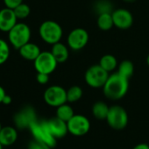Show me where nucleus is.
Segmentation results:
<instances>
[{"label":"nucleus","instance_id":"obj_33","mask_svg":"<svg viewBox=\"0 0 149 149\" xmlns=\"http://www.w3.org/2000/svg\"><path fill=\"white\" fill-rule=\"evenodd\" d=\"M123 1H125L126 3H132V2L136 1V0H123Z\"/></svg>","mask_w":149,"mask_h":149},{"label":"nucleus","instance_id":"obj_29","mask_svg":"<svg viewBox=\"0 0 149 149\" xmlns=\"http://www.w3.org/2000/svg\"><path fill=\"white\" fill-rule=\"evenodd\" d=\"M6 7L10 9H14L18 6L23 3V0H4Z\"/></svg>","mask_w":149,"mask_h":149},{"label":"nucleus","instance_id":"obj_27","mask_svg":"<svg viewBox=\"0 0 149 149\" xmlns=\"http://www.w3.org/2000/svg\"><path fill=\"white\" fill-rule=\"evenodd\" d=\"M28 149H52V147L43 142L33 139L28 144Z\"/></svg>","mask_w":149,"mask_h":149},{"label":"nucleus","instance_id":"obj_15","mask_svg":"<svg viewBox=\"0 0 149 149\" xmlns=\"http://www.w3.org/2000/svg\"><path fill=\"white\" fill-rule=\"evenodd\" d=\"M20 56L27 61H35L36 58L39 56V54L41 53L40 48L38 45L33 42H28L25 44L23 47H21L19 49Z\"/></svg>","mask_w":149,"mask_h":149},{"label":"nucleus","instance_id":"obj_34","mask_svg":"<svg viewBox=\"0 0 149 149\" xmlns=\"http://www.w3.org/2000/svg\"><path fill=\"white\" fill-rule=\"evenodd\" d=\"M146 64L149 66V54L147 55V57H146Z\"/></svg>","mask_w":149,"mask_h":149},{"label":"nucleus","instance_id":"obj_1","mask_svg":"<svg viewBox=\"0 0 149 149\" xmlns=\"http://www.w3.org/2000/svg\"><path fill=\"white\" fill-rule=\"evenodd\" d=\"M103 89L106 98L113 101L123 98L129 89V79L124 77L118 72L109 74V77Z\"/></svg>","mask_w":149,"mask_h":149},{"label":"nucleus","instance_id":"obj_19","mask_svg":"<svg viewBox=\"0 0 149 149\" xmlns=\"http://www.w3.org/2000/svg\"><path fill=\"white\" fill-rule=\"evenodd\" d=\"M97 24L98 28L102 31L111 30L114 26L111 13H104V14L98 15Z\"/></svg>","mask_w":149,"mask_h":149},{"label":"nucleus","instance_id":"obj_6","mask_svg":"<svg viewBox=\"0 0 149 149\" xmlns=\"http://www.w3.org/2000/svg\"><path fill=\"white\" fill-rule=\"evenodd\" d=\"M106 121L112 129L117 131L123 130L128 124L127 111L120 105H112L110 107Z\"/></svg>","mask_w":149,"mask_h":149},{"label":"nucleus","instance_id":"obj_13","mask_svg":"<svg viewBox=\"0 0 149 149\" xmlns=\"http://www.w3.org/2000/svg\"><path fill=\"white\" fill-rule=\"evenodd\" d=\"M13 9L4 8L0 10V31L8 33L18 22Z\"/></svg>","mask_w":149,"mask_h":149},{"label":"nucleus","instance_id":"obj_12","mask_svg":"<svg viewBox=\"0 0 149 149\" xmlns=\"http://www.w3.org/2000/svg\"><path fill=\"white\" fill-rule=\"evenodd\" d=\"M114 26L120 30H126L129 29L133 23V17L132 14L126 9L119 8L116 9L111 13Z\"/></svg>","mask_w":149,"mask_h":149},{"label":"nucleus","instance_id":"obj_32","mask_svg":"<svg viewBox=\"0 0 149 149\" xmlns=\"http://www.w3.org/2000/svg\"><path fill=\"white\" fill-rule=\"evenodd\" d=\"M6 95V93L5 89L2 86H0V104H2L3 99H4V97H5Z\"/></svg>","mask_w":149,"mask_h":149},{"label":"nucleus","instance_id":"obj_14","mask_svg":"<svg viewBox=\"0 0 149 149\" xmlns=\"http://www.w3.org/2000/svg\"><path fill=\"white\" fill-rule=\"evenodd\" d=\"M47 125L51 133L56 139L64 138L68 132L67 122L61 120L56 116L54 118H52L47 120Z\"/></svg>","mask_w":149,"mask_h":149},{"label":"nucleus","instance_id":"obj_11","mask_svg":"<svg viewBox=\"0 0 149 149\" xmlns=\"http://www.w3.org/2000/svg\"><path fill=\"white\" fill-rule=\"evenodd\" d=\"M37 120L36 111L33 107L26 105L15 113L13 117V121L18 129H26L29 128L30 125Z\"/></svg>","mask_w":149,"mask_h":149},{"label":"nucleus","instance_id":"obj_17","mask_svg":"<svg viewBox=\"0 0 149 149\" xmlns=\"http://www.w3.org/2000/svg\"><path fill=\"white\" fill-rule=\"evenodd\" d=\"M51 53L53 54L54 57L55 58L58 63L65 62L69 56L68 47L61 42H57L52 45Z\"/></svg>","mask_w":149,"mask_h":149},{"label":"nucleus","instance_id":"obj_20","mask_svg":"<svg viewBox=\"0 0 149 149\" xmlns=\"http://www.w3.org/2000/svg\"><path fill=\"white\" fill-rule=\"evenodd\" d=\"M99 65L107 72L113 71L118 67V61L112 54H104L99 61Z\"/></svg>","mask_w":149,"mask_h":149},{"label":"nucleus","instance_id":"obj_28","mask_svg":"<svg viewBox=\"0 0 149 149\" xmlns=\"http://www.w3.org/2000/svg\"><path fill=\"white\" fill-rule=\"evenodd\" d=\"M36 80L40 84H47L49 81V74L46 73H37Z\"/></svg>","mask_w":149,"mask_h":149},{"label":"nucleus","instance_id":"obj_21","mask_svg":"<svg viewBox=\"0 0 149 149\" xmlns=\"http://www.w3.org/2000/svg\"><path fill=\"white\" fill-rule=\"evenodd\" d=\"M74 115V113L73 108L67 103L58 106L56 109V117L65 122H68Z\"/></svg>","mask_w":149,"mask_h":149},{"label":"nucleus","instance_id":"obj_8","mask_svg":"<svg viewBox=\"0 0 149 149\" xmlns=\"http://www.w3.org/2000/svg\"><path fill=\"white\" fill-rule=\"evenodd\" d=\"M67 124L68 132L77 137L87 134L91 129V122L89 118L81 114H74Z\"/></svg>","mask_w":149,"mask_h":149},{"label":"nucleus","instance_id":"obj_26","mask_svg":"<svg viewBox=\"0 0 149 149\" xmlns=\"http://www.w3.org/2000/svg\"><path fill=\"white\" fill-rule=\"evenodd\" d=\"M10 56V47L8 43L0 39V65L4 64Z\"/></svg>","mask_w":149,"mask_h":149},{"label":"nucleus","instance_id":"obj_25","mask_svg":"<svg viewBox=\"0 0 149 149\" xmlns=\"http://www.w3.org/2000/svg\"><path fill=\"white\" fill-rule=\"evenodd\" d=\"M13 11H14L15 15L18 19H26L30 15V13H31V9H30L29 6H27L26 4H24V3H22L19 6H18L17 7H15L13 9Z\"/></svg>","mask_w":149,"mask_h":149},{"label":"nucleus","instance_id":"obj_23","mask_svg":"<svg viewBox=\"0 0 149 149\" xmlns=\"http://www.w3.org/2000/svg\"><path fill=\"white\" fill-rule=\"evenodd\" d=\"M112 4L109 0H97L94 5V10L97 15L104 14V13H112L114 11Z\"/></svg>","mask_w":149,"mask_h":149},{"label":"nucleus","instance_id":"obj_36","mask_svg":"<svg viewBox=\"0 0 149 149\" xmlns=\"http://www.w3.org/2000/svg\"><path fill=\"white\" fill-rule=\"evenodd\" d=\"M1 129H2V126H1V124H0V131H1Z\"/></svg>","mask_w":149,"mask_h":149},{"label":"nucleus","instance_id":"obj_24","mask_svg":"<svg viewBox=\"0 0 149 149\" xmlns=\"http://www.w3.org/2000/svg\"><path fill=\"white\" fill-rule=\"evenodd\" d=\"M83 97V90L77 85L71 86L67 91V99L68 103H76Z\"/></svg>","mask_w":149,"mask_h":149},{"label":"nucleus","instance_id":"obj_4","mask_svg":"<svg viewBox=\"0 0 149 149\" xmlns=\"http://www.w3.org/2000/svg\"><path fill=\"white\" fill-rule=\"evenodd\" d=\"M8 39L12 46L19 50L31 39V29L25 23H17L9 32Z\"/></svg>","mask_w":149,"mask_h":149},{"label":"nucleus","instance_id":"obj_2","mask_svg":"<svg viewBox=\"0 0 149 149\" xmlns=\"http://www.w3.org/2000/svg\"><path fill=\"white\" fill-rule=\"evenodd\" d=\"M39 33L43 41L49 45L60 42L63 31L59 23L54 20H46L42 22L39 28Z\"/></svg>","mask_w":149,"mask_h":149},{"label":"nucleus","instance_id":"obj_35","mask_svg":"<svg viewBox=\"0 0 149 149\" xmlns=\"http://www.w3.org/2000/svg\"><path fill=\"white\" fill-rule=\"evenodd\" d=\"M0 149H3V146H2L1 143H0Z\"/></svg>","mask_w":149,"mask_h":149},{"label":"nucleus","instance_id":"obj_5","mask_svg":"<svg viewBox=\"0 0 149 149\" xmlns=\"http://www.w3.org/2000/svg\"><path fill=\"white\" fill-rule=\"evenodd\" d=\"M109 77V72L104 70L99 64L90 67L84 74L86 84L94 89L103 88Z\"/></svg>","mask_w":149,"mask_h":149},{"label":"nucleus","instance_id":"obj_9","mask_svg":"<svg viewBox=\"0 0 149 149\" xmlns=\"http://www.w3.org/2000/svg\"><path fill=\"white\" fill-rule=\"evenodd\" d=\"M33 62L37 73H46L48 74H52L58 65L51 51L41 52Z\"/></svg>","mask_w":149,"mask_h":149},{"label":"nucleus","instance_id":"obj_16","mask_svg":"<svg viewBox=\"0 0 149 149\" xmlns=\"http://www.w3.org/2000/svg\"><path fill=\"white\" fill-rule=\"evenodd\" d=\"M18 139V132L14 127L5 126L0 131V143L3 146H9L15 143Z\"/></svg>","mask_w":149,"mask_h":149},{"label":"nucleus","instance_id":"obj_31","mask_svg":"<svg viewBox=\"0 0 149 149\" xmlns=\"http://www.w3.org/2000/svg\"><path fill=\"white\" fill-rule=\"evenodd\" d=\"M12 101H13L12 97H11L9 95L6 94V95L5 96V97H4V99H3L2 104H6V105H8V104H10L12 103Z\"/></svg>","mask_w":149,"mask_h":149},{"label":"nucleus","instance_id":"obj_10","mask_svg":"<svg viewBox=\"0 0 149 149\" xmlns=\"http://www.w3.org/2000/svg\"><path fill=\"white\" fill-rule=\"evenodd\" d=\"M89 41L88 32L81 27L73 29L68 35V47L73 51H79L86 47Z\"/></svg>","mask_w":149,"mask_h":149},{"label":"nucleus","instance_id":"obj_7","mask_svg":"<svg viewBox=\"0 0 149 149\" xmlns=\"http://www.w3.org/2000/svg\"><path fill=\"white\" fill-rule=\"evenodd\" d=\"M43 98L47 104L57 108L68 102L67 91L60 85H52L45 91Z\"/></svg>","mask_w":149,"mask_h":149},{"label":"nucleus","instance_id":"obj_18","mask_svg":"<svg viewBox=\"0 0 149 149\" xmlns=\"http://www.w3.org/2000/svg\"><path fill=\"white\" fill-rule=\"evenodd\" d=\"M109 110H110V107L108 106L106 103L103 101H98L93 104L91 111L95 118L98 120H104L107 118Z\"/></svg>","mask_w":149,"mask_h":149},{"label":"nucleus","instance_id":"obj_30","mask_svg":"<svg viewBox=\"0 0 149 149\" xmlns=\"http://www.w3.org/2000/svg\"><path fill=\"white\" fill-rule=\"evenodd\" d=\"M132 149H149V145L146 143H139L136 145Z\"/></svg>","mask_w":149,"mask_h":149},{"label":"nucleus","instance_id":"obj_3","mask_svg":"<svg viewBox=\"0 0 149 149\" xmlns=\"http://www.w3.org/2000/svg\"><path fill=\"white\" fill-rule=\"evenodd\" d=\"M28 129L30 130L34 139L43 142L52 148L56 146L57 139L51 133V132L48 128L47 120L39 121L37 119L36 121L33 122L30 125Z\"/></svg>","mask_w":149,"mask_h":149},{"label":"nucleus","instance_id":"obj_22","mask_svg":"<svg viewBox=\"0 0 149 149\" xmlns=\"http://www.w3.org/2000/svg\"><path fill=\"white\" fill-rule=\"evenodd\" d=\"M134 72V66L131 61L125 60L120 62L118 68V73H119L124 77L130 79Z\"/></svg>","mask_w":149,"mask_h":149}]
</instances>
